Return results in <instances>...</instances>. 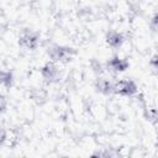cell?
Here are the masks:
<instances>
[{"label":"cell","instance_id":"obj_5","mask_svg":"<svg viewBox=\"0 0 158 158\" xmlns=\"http://www.w3.org/2000/svg\"><path fill=\"white\" fill-rule=\"evenodd\" d=\"M106 68L112 73H123L130 68V62L126 58L114 56L106 62Z\"/></svg>","mask_w":158,"mask_h":158},{"label":"cell","instance_id":"obj_6","mask_svg":"<svg viewBox=\"0 0 158 158\" xmlns=\"http://www.w3.org/2000/svg\"><path fill=\"white\" fill-rule=\"evenodd\" d=\"M105 42H106V44H107L110 48H112V49H118V48L123 44V42H125V36H123L121 32H118V31L111 30V31H109V32L106 33V36H105Z\"/></svg>","mask_w":158,"mask_h":158},{"label":"cell","instance_id":"obj_3","mask_svg":"<svg viewBox=\"0 0 158 158\" xmlns=\"http://www.w3.org/2000/svg\"><path fill=\"white\" fill-rule=\"evenodd\" d=\"M41 77L43 78V80L48 84H54L58 83L60 80L62 73L59 67L57 65L56 62H47L42 68H41Z\"/></svg>","mask_w":158,"mask_h":158},{"label":"cell","instance_id":"obj_8","mask_svg":"<svg viewBox=\"0 0 158 158\" xmlns=\"http://www.w3.org/2000/svg\"><path fill=\"white\" fill-rule=\"evenodd\" d=\"M1 84L7 89L14 85V74L11 70H1Z\"/></svg>","mask_w":158,"mask_h":158},{"label":"cell","instance_id":"obj_7","mask_svg":"<svg viewBox=\"0 0 158 158\" xmlns=\"http://www.w3.org/2000/svg\"><path fill=\"white\" fill-rule=\"evenodd\" d=\"M114 83L107 78H98L95 81V89L102 95L114 94Z\"/></svg>","mask_w":158,"mask_h":158},{"label":"cell","instance_id":"obj_2","mask_svg":"<svg viewBox=\"0 0 158 158\" xmlns=\"http://www.w3.org/2000/svg\"><path fill=\"white\" fill-rule=\"evenodd\" d=\"M19 46L26 51H35L40 46V35L32 30H22L19 36Z\"/></svg>","mask_w":158,"mask_h":158},{"label":"cell","instance_id":"obj_11","mask_svg":"<svg viewBox=\"0 0 158 158\" xmlns=\"http://www.w3.org/2000/svg\"><path fill=\"white\" fill-rule=\"evenodd\" d=\"M151 65L153 67V69H156V70L158 72V54L154 56V57H152V59H151Z\"/></svg>","mask_w":158,"mask_h":158},{"label":"cell","instance_id":"obj_10","mask_svg":"<svg viewBox=\"0 0 158 158\" xmlns=\"http://www.w3.org/2000/svg\"><path fill=\"white\" fill-rule=\"evenodd\" d=\"M149 27L152 31H158V12H156L149 20Z\"/></svg>","mask_w":158,"mask_h":158},{"label":"cell","instance_id":"obj_1","mask_svg":"<svg viewBox=\"0 0 158 158\" xmlns=\"http://www.w3.org/2000/svg\"><path fill=\"white\" fill-rule=\"evenodd\" d=\"M47 54H48V57L52 62L64 63V62H69L72 59V57L75 54V51L72 47H68V46L54 44V46H51L47 49Z\"/></svg>","mask_w":158,"mask_h":158},{"label":"cell","instance_id":"obj_12","mask_svg":"<svg viewBox=\"0 0 158 158\" xmlns=\"http://www.w3.org/2000/svg\"><path fill=\"white\" fill-rule=\"evenodd\" d=\"M27 1H36V0H27Z\"/></svg>","mask_w":158,"mask_h":158},{"label":"cell","instance_id":"obj_4","mask_svg":"<svg viewBox=\"0 0 158 158\" xmlns=\"http://www.w3.org/2000/svg\"><path fill=\"white\" fill-rule=\"evenodd\" d=\"M138 91L137 84L131 79H121L114 83V94L120 96H133Z\"/></svg>","mask_w":158,"mask_h":158},{"label":"cell","instance_id":"obj_9","mask_svg":"<svg viewBox=\"0 0 158 158\" xmlns=\"http://www.w3.org/2000/svg\"><path fill=\"white\" fill-rule=\"evenodd\" d=\"M146 117H147V120H149L151 122H153V123H154V122H157V121H158V111H157V110H154V109H148Z\"/></svg>","mask_w":158,"mask_h":158}]
</instances>
